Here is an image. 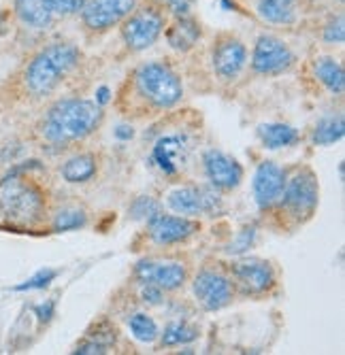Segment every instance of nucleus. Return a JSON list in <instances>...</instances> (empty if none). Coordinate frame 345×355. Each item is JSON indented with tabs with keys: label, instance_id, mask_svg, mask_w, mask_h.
Masks as SVG:
<instances>
[{
	"label": "nucleus",
	"instance_id": "obj_6",
	"mask_svg": "<svg viewBox=\"0 0 345 355\" xmlns=\"http://www.w3.org/2000/svg\"><path fill=\"white\" fill-rule=\"evenodd\" d=\"M135 9L137 0H85L79 15L87 32L103 35V32L119 26Z\"/></svg>",
	"mask_w": 345,
	"mask_h": 355
},
{
	"label": "nucleus",
	"instance_id": "obj_26",
	"mask_svg": "<svg viewBox=\"0 0 345 355\" xmlns=\"http://www.w3.org/2000/svg\"><path fill=\"white\" fill-rule=\"evenodd\" d=\"M87 221V215L81 209L69 207V209H62L56 213L53 217V230L56 232H69V230H77L83 228Z\"/></svg>",
	"mask_w": 345,
	"mask_h": 355
},
{
	"label": "nucleus",
	"instance_id": "obj_11",
	"mask_svg": "<svg viewBox=\"0 0 345 355\" xmlns=\"http://www.w3.org/2000/svg\"><path fill=\"white\" fill-rule=\"evenodd\" d=\"M203 166L209 183L219 191H233L243 181V166L233 155L219 149H209L203 155Z\"/></svg>",
	"mask_w": 345,
	"mask_h": 355
},
{
	"label": "nucleus",
	"instance_id": "obj_4",
	"mask_svg": "<svg viewBox=\"0 0 345 355\" xmlns=\"http://www.w3.org/2000/svg\"><path fill=\"white\" fill-rule=\"evenodd\" d=\"M45 213V198L37 185L11 181L0 193V215L17 225H33Z\"/></svg>",
	"mask_w": 345,
	"mask_h": 355
},
{
	"label": "nucleus",
	"instance_id": "obj_31",
	"mask_svg": "<svg viewBox=\"0 0 345 355\" xmlns=\"http://www.w3.org/2000/svg\"><path fill=\"white\" fill-rule=\"evenodd\" d=\"M160 213V207H158V202H155L153 198H149V196H141V198H137L135 202H133V207H131V215L135 217V219H151V217H155Z\"/></svg>",
	"mask_w": 345,
	"mask_h": 355
},
{
	"label": "nucleus",
	"instance_id": "obj_23",
	"mask_svg": "<svg viewBox=\"0 0 345 355\" xmlns=\"http://www.w3.org/2000/svg\"><path fill=\"white\" fill-rule=\"evenodd\" d=\"M62 177L69 183H85L96 173V157L90 153H79L67 159L65 166H62Z\"/></svg>",
	"mask_w": 345,
	"mask_h": 355
},
{
	"label": "nucleus",
	"instance_id": "obj_14",
	"mask_svg": "<svg viewBox=\"0 0 345 355\" xmlns=\"http://www.w3.org/2000/svg\"><path fill=\"white\" fill-rule=\"evenodd\" d=\"M137 279L141 283H151L155 287H160L162 292H175L179 289L185 279V266L177 264V262H139L137 270H135Z\"/></svg>",
	"mask_w": 345,
	"mask_h": 355
},
{
	"label": "nucleus",
	"instance_id": "obj_10",
	"mask_svg": "<svg viewBox=\"0 0 345 355\" xmlns=\"http://www.w3.org/2000/svg\"><path fill=\"white\" fill-rule=\"evenodd\" d=\"M194 296L201 302V306L205 311H219L226 304H230L233 296H235V285L233 281L217 272V270H201L192 283Z\"/></svg>",
	"mask_w": 345,
	"mask_h": 355
},
{
	"label": "nucleus",
	"instance_id": "obj_35",
	"mask_svg": "<svg viewBox=\"0 0 345 355\" xmlns=\"http://www.w3.org/2000/svg\"><path fill=\"white\" fill-rule=\"evenodd\" d=\"M107 94H109V89H107V87H103V89L99 92V105L107 103Z\"/></svg>",
	"mask_w": 345,
	"mask_h": 355
},
{
	"label": "nucleus",
	"instance_id": "obj_34",
	"mask_svg": "<svg viewBox=\"0 0 345 355\" xmlns=\"http://www.w3.org/2000/svg\"><path fill=\"white\" fill-rule=\"evenodd\" d=\"M53 309H56L53 300H47L45 304H39V306L35 309V313L39 315V319H41V321H49V319L53 317Z\"/></svg>",
	"mask_w": 345,
	"mask_h": 355
},
{
	"label": "nucleus",
	"instance_id": "obj_9",
	"mask_svg": "<svg viewBox=\"0 0 345 355\" xmlns=\"http://www.w3.org/2000/svg\"><path fill=\"white\" fill-rule=\"evenodd\" d=\"M279 200L296 217L311 215L318 207V181L313 177V173L305 168L286 179L284 193H281Z\"/></svg>",
	"mask_w": 345,
	"mask_h": 355
},
{
	"label": "nucleus",
	"instance_id": "obj_24",
	"mask_svg": "<svg viewBox=\"0 0 345 355\" xmlns=\"http://www.w3.org/2000/svg\"><path fill=\"white\" fill-rule=\"evenodd\" d=\"M345 135V123H343V117L341 115H330V117H324L316 123L313 128V135H311V141L316 145H333L337 141H341Z\"/></svg>",
	"mask_w": 345,
	"mask_h": 355
},
{
	"label": "nucleus",
	"instance_id": "obj_20",
	"mask_svg": "<svg viewBox=\"0 0 345 355\" xmlns=\"http://www.w3.org/2000/svg\"><path fill=\"white\" fill-rule=\"evenodd\" d=\"M313 71H316V77L330 94L341 96L345 92V71L339 60L330 55H322L313 62Z\"/></svg>",
	"mask_w": 345,
	"mask_h": 355
},
{
	"label": "nucleus",
	"instance_id": "obj_22",
	"mask_svg": "<svg viewBox=\"0 0 345 355\" xmlns=\"http://www.w3.org/2000/svg\"><path fill=\"white\" fill-rule=\"evenodd\" d=\"M258 137L267 149H281L298 141V130L286 123H262L258 125Z\"/></svg>",
	"mask_w": 345,
	"mask_h": 355
},
{
	"label": "nucleus",
	"instance_id": "obj_28",
	"mask_svg": "<svg viewBox=\"0 0 345 355\" xmlns=\"http://www.w3.org/2000/svg\"><path fill=\"white\" fill-rule=\"evenodd\" d=\"M322 39L328 45H343V41H345V19L341 13L337 17H330L328 24L322 28Z\"/></svg>",
	"mask_w": 345,
	"mask_h": 355
},
{
	"label": "nucleus",
	"instance_id": "obj_32",
	"mask_svg": "<svg viewBox=\"0 0 345 355\" xmlns=\"http://www.w3.org/2000/svg\"><path fill=\"white\" fill-rule=\"evenodd\" d=\"M49 5L53 17H71V15H79L85 0H49Z\"/></svg>",
	"mask_w": 345,
	"mask_h": 355
},
{
	"label": "nucleus",
	"instance_id": "obj_18",
	"mask_svg": "<svg viewBox=\"0 0 345 355\" xmlns=\"http://www.w3.org/2000/svg\"><path fill=\"white\" fill-rule=\"evenodd\" d=\"M165 37H167V43L175 51L187 53L190 49H194L199 45V41L203 39V26L192 15L175 17L171 21V26L165 28Z\"/></svg>",
	"mask_w": 345,
	"mask_h": 355
},
{
	"label": "nucleus",
	"instance_id": "obj_3",
	"mask_svg": "<svg viewBox=\"0 0 345 355\" xmlns=\"http://www.w3.org/2000/svg\"><path fill=\"white\" fill-rule=\"evenodd\" d=\"M133 87L147 107L167 111L181 103L183 83L179 75L165 62H145L133 75Z\"/></svg>",
	"mask_w": 345,
	"mask_h": 355
},
{
	"label": "nucleus",
	"instance_id": "obj_5",
	"mask_svg": "<svg viewBox=\"0 0 345 355\" xmlns=\"http://www.w3.org/2000/svg\"><path fill=\"white\" fill-rule=\"evenodd\" d=\"M167 28V13L155 5L139 7L119 24L121 41L131 51H145L158 43Z\"/></svg>",
	"mask_w": 345,
	"mask_h": 355
},
{
	"label": "nucleus",
	"instance_id": "obj_33",
	"mask_svg": "<svg viewBox=\"0 0 345 355\" xmlns=\"http://www.w3.org/2000/svg\"><path fill=\"white\" fill-rule=\"evenodd\" d=\"M141 298L145 304H160L162 302V289L155 287L151 283H143V289H141Z\"/></svg>",
	"mask_w": 345,
	"mask_h": 355
},
{
	"label": "nucleus",
	"instance_id": "obj_2",
	"mask_svg": "<svg viewBox=\"0 0 345 355\" xmlns=\"http://www.w3.org/2000/svg\"><path fill=\"white\" fill-rule=\"evenodd\" d=\"M81 60V51L73 43H51L28 62L24 81L35 96H45L65 81Z\"/></svg>",
	"mask_w": 345,
	"mask_h": 355
},
{
	"label": "nucleus",
	"instance_id": "obj_19",
	"mask_svg": "<svg viewBox=\"0 0 345 355\" xmlns=\"http://www.w3.org/2000/svg\"><path fill=\"white\" fill-rule=\"evenodd\" d=\"M15 13L26 26L37 30L51 26V21L56 19L49 0H15Z\"/></svg>",
	"mask_w": 345,
	"mask_h": 355
},
{
	"label": "nucleus",
	"instance_id": "obj_27",
	"mask_svg": "<svg viewBox=\"0 0 345 355\" xmlns=\"http://www.w3.org/2000/svg\"><path fill=\"white\" fill-rule=\"evenodd\" d=\"M199 336V330L187 326V324H181V321H177V324H171L167 326L165 334H162V345L167 347H175V345H183V343H190Z\"/></svg>",
	"mask_w": 345,
	"mask_h": 355
},
{
	"label": "nucleus",
	"instance_id": "obj_17",
	"mask_svg": "<svg viewBox=\"0 0 345 355\" xmlns=\"http://www.w3.org/2000/svg\"><path fill=\"white\" fill-rule=\"evenodd\" d=\"M167 202L175 213L183 217H196L203 213H213L217 196L203 187H179L169 193Z\"/></svg>",
	"mask_w": 345,
	"mask_h": 355
},
{
	"label": "nucleus",
	"instance_id": "obj_21",
	"mask_svg": "<svg viewBox=\"0 0 345 355\" xmlns=\"http://www.w3.org/2000/svg\"><path fill=\"white\" fill-rule=\"evenodd\" d=\"M258 15L275 26H288L296 19V0H258Z\"/></svg>",
	"mask_w": 345,
	"mask_h": 355
},
{
	"label": "nucleus",
	"instance_id": "obj_13",
	"mask_svg": "<svg viewBox=\"0 0 345 355\" xmlns=\"http://www.w3.org/2000/svg\"><path fill=\"white\" fill-rule=\"evenodd\" d=\"M286 185V173L281 171L275 162H262L254 175V198L260 209H271L279 202L281 193H284Z\"/></svg>",
	"mask_w": 345,
	"mask_h": 355
},
{
	"label": "nucleus",
	"instance_id": "obj_8",
	"mask_svg": "<svg viewBox=\"0 0 345 355\" xmlns=\"http://www.w3.org/2000/svg\"><path fill=\"white\" fill-rule=\"evenodd\" d=\"M294 64V51L273 35L258 37L252 53V71L258 75H281Z\"/></svg>",
	"mask_w": 345,
	"mask_h": 355
},
{
	"label": "nucleus",
	"instance_id": "obj_15",
	"mask_svg": "<svg viewBox=\"0 0 345 355\" xmlns=\"http://www.w3.org/2000/svg\"><path fill=\"white\" fill-rule=\"evenodd\" d=\"M149 228V236L153 243L158 245H173V243H181L187 236H192L199 230V223L192 221L190 217H175V215H155L149 219L147 223Z\"/></svg>",
	"mask_w": 345,
	"mask_h": 355
},
{
	"label": "nucleus",
	"instance_id": "obj_16",
	"mask_svg": "<svg viewBox=\"0 0 345 355\" xmlns=\"http://www.w3.org/2000/svg\"><path fill=\"white\" fill-rule=\"evenodd\" d=\"M233 283L243 294H262L275 283V275L262 260H243L233 266Z\"/></svg>",
	"mask_w": 345,
	"mask_h": 355
},
{
	"label": "nucleus",
	"instance_id": "obj_29",
	"mask_svg": "<svg viewBox=\"0 0 345 355\" xmlns=\"http://www.w3.org/2000/svg\"><path fill=\"white\" fill-rule=\"evenodd\" d=\"M153 5L173 17H183V15H192L196 0H153Z\"/></svg>",
	"mask_w": 345,
	"mask_h": 355
},
{
	"label": "nucleus",
	"instance_id": "obj_1",
	"mask_svg": "<svg viewBox=\"0 0 345 355\" xmlns=\"http://www.w3.org/2000/svg\"><path fill=\"white\" fill-rule=\"evenodd\" d=\"M103 121L99 103L65 98L51 105L41 121V135L51 145H67L90 137Z\"/></svg>",
	"mask_w": 345,
	"mask_h": 355
},
{
	"label": "nucleus",
	"instance_id": "obj_12",
	"mask_svg": "<svg viewBox=\"0 0 345 355\" xmlns=\"http://www.w3.org/2000/svg\"><path fill=\"white\" fill-rule=\"evenodd\" d=\"M190 151V141L183 135H165L151 147V162L158 166L160 173L173 177L187 164Z\"/></svg>",
	"mask_w": 345,
	"mask_h": 355
},
{
	"label": "nucleus",
	"instance_id": "obj_30",
	"mask_svg": "<svg viewBox=\"0 0 345 355\" xmlns=\"http://www.w3.org/2000/svg\"><path fill=\"white\" fill-rule=\"evenodd\" d=\"M56 277H58V270H53V268H43V270H39L35 277H30L28 281L15 285L13 289H15V292H30V289H45Z\"/></svg>",
	"mask_w": 345,
	"mask_h": 355
},
{
	"label": "nucleus",
	"instance_id": "obj_25",
	"mask_svg": "<svg viewBox=\"0 0 345 355\" xmlns=\"http://www.w3.org/2000/svg\"><path fill=\"white\" fill-rule=\"evenodd\" d=\"M128 328L133 332V336L141 343H153L155 338L160 336L158 332V326H155V321L145 315V313H137L128 319Z\"/></svg>",
	"mask_w": 345,
	"mask_h": 355
},
{
	"label": "nucleus",
	"instance_id": "obj_7",
	"mask_svg": "<svg viewBox=\"0 0 345 355\" xmlns=\"http://www.w3.org/2000/svg\"><path fill=\"white\" fill-rule=\"evenodd\" d=\"M247 64V47L245 43L224 32V35H217L211 47V67L213 73L222 79V81H233L239 77V73L245 69Z\"/></svg>",
	"mask_w": 345,
	"mask_h": 355
}]
</instances>
